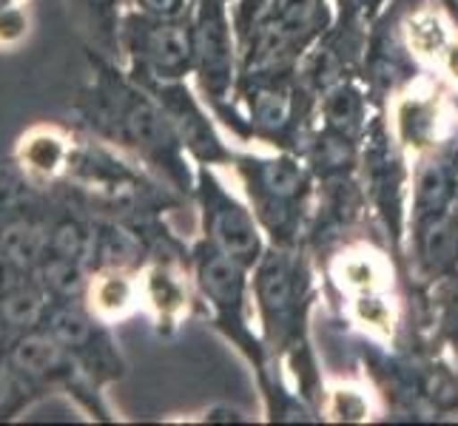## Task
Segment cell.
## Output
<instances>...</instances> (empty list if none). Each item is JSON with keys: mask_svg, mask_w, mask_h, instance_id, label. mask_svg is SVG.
I'll use <instances>...</instances> for the list:
<instances>
[{"mask_svg": "<svg viewBox=\"0 0 458 426\" xmlns=\"http://www.w3.org/2000/svg\"><path fill=\"white\" fill-rule=\"evenodd\" d=\"M248 196L259 222L267 228L274 239L288 247L299 230V216L305 208L308 173L291 156H274V160H248L240 165Z\"/></svg>", "mask_w": 458, "mask_h": 426, "instance_id": "7a4b0ae2", "label": "cell"}, {"mask_svg": "<svg viewBox=\"0 0 458 426\" xmlns=\"http://www.w3.org/2000/svg\"><path fill=\"white\" fill-rule=\"evenodd\" d=\"M202 57L205 71L211 69V88L216 91V97H225L228 86L233 83V23L228 21L223 0L205 14Z\"/></svg>", "mask_w": 458, "mask_h": 426, "instance_id": "5b68a950", "label": "cell"}, {"mask_svg": "<svg viewBox=\"0 0 458 426\" xmlns=\"http://www.w3.org/2000/svg\"><path fill=\"white\" fill-rule=\"evenodd\" d=\"M447 4H450V6H455V9H458V0H447Z\"/></svg>", "mask_w": 458, "mask_h": 426, "instance_id": "9c48e42d", "label": "cell"}, {"mask_svg": "<svg viewBox=\"0 0 458 426\" xmlns=\"http://www.w3.org/2000/svg\"><path fill=\"white\" fill-rule=\"evenodd\" d=\"M199 276L205 293L214 298L223 322L231 324V336L236 338V344H242L250 361H257L262 370V350L259 344H250L248 336V267L223 254L216 245H208L202 250Z\"/></svg>", "mask_w": 458, "mask_h": 426, "instance_id": "3957f363", "label": "cell"}, {"mask_svg": "<svg viewBox=\"0 0 458 426\" xmlns=\"http://www.w3.org/2000/svg\"><path fill=\"white\" fill-rule=\"evenodd\" d=\"M205 225L211 233V245L245 264L248 271H254L265 256V242L254 211H248L240 199L216 182L205 185Z\"/></svg>", "mask_w": 458, "mask_h": 426, "instance_id": "277c9868", "label": "cell"}, {"mask_svg": "<svg viewBox=\"0 0 458 426\" xmlns=\"http://www.w3.org/2000/svg\"><path fill=\"white\" fill-rule=\"evenodd\" d=\"M325 117H327L330 131H336V134L351 139V134L359 131L361 120H365V103H361V94L353 86L339 83L325 100Z\"/></svg>", "mask_w": 458, "mask_h": 426, "instance_id": "ba28073f", "label": "cell"}, {"mask_svg": "<svg viewBox=\"0 0 458 426\" xmlns=\"http://www.w3.org/2000/svg\"><path fill=\"white\" fill-rule=\"evenodd\" d=\"M453 196V180L447 165L430 163L419 171L416 180V213L419 219H438V213L445 211V205Z\"/></svg>", "mask_w": 458, "mask_h": 426, "instance_id": "52a82bcc", "label": "cell"}, {"mask_svg": "<svg viewBox=\"0 0 458 426\" xmlns=\"http://www.w3.org/2000/svg\"><path fill=\"white\" fill-rule=\"evenodd\" d=\"M291 112H293L291 91L276 80L259 83L254 94H250V125H254L259 134L274 137L282 129H288Z\"/></svg>", "mask_w": 458, "mask_h": 426, "instance_id": "8992f818", "label": "cell"}, {"mask_svg": "<svg viewBox=\"0 0 458 426\" xmlns=\"http://www.w3.org/2000/svg\"><path fill=\"white\" fill-rule=\"evenodd\" d=\"M254 296L265 336L279 350H299L305 344V322L310 305V273L305 262L288 247L265 250L254 267Z\"/></svg>", "mask_w": 458, "mask_h": 426, "instance_id": "6da1fadb", "label": "cell"}]
</instances>
